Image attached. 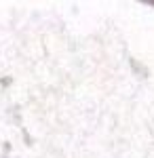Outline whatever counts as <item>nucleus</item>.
Listing matches in <instances>:
<instances>
[]
</instances>
